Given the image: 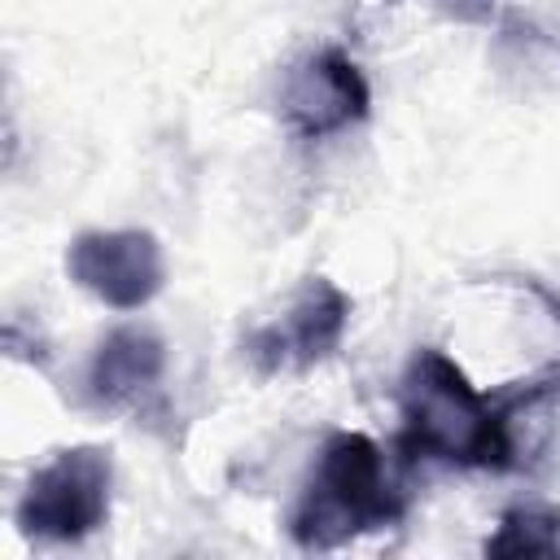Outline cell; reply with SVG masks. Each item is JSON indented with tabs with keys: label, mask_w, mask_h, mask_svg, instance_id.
<instances>
[{
	"label": "cell",
	"mask_w": 560,
	"mask_h": 560,
	"mask_svg": "<svg viewBox=\"0 0 560 560\" xmlns=\"http://www.w3.org/2000/svg\"><path fill=\"white\" fill-rule=\"evenodd\" d=\"M402 451L455 468H508L499 398L481 394L464 368L420 346L402 372Z\"/></svg>",
	"instance_id": "6da1fadb"
},
{
	"label": "cell",
	"mask_w": 560,
	"mask_h": 560,
	"mask_svg": "<svg viewBox=\"0 0 560 560\" xmlns=\"http://www.w3.org/2000/svg\"><path fill=\"white\" fill-rule=\"evenodd\" d=\"M407 512V494L368 433H332L311 468V481L289 516V534L302 547H337L346 538L394 525Z\"/></svg>",
	"instance_id": "7a4b0ae2"
},
{
	"label": "cell",
	"mask_w": 560,
	"mask_h": 560,
	"mask_svg": "<svg viewBox=\"0 0 560 560\" xmlns=\"http://www.w3.org/2000/svg\"><path fill=\"white\" fill-rule=\"evenodd\" d=\"M114 459L105 446H66L26 477L18 529L35 542H79L109 521Z\"/></svg>",
	"instance_id": "3957f363"
},
{
	"label": "cell",
	"mask_w": 560,
	"mask_h": 560,
	"mask_svg": "<svg viewBox=\"0 0 560 560\" xmlns=\"http://www.w3.org/2000/svg\"><path fill=\"white\" fill-rule=\"evenodd\" d=\"M70 280L114 311H140L158 298L166 280V258L153 232L140 228H109V232H79L66 249Z\"/></svg>",
	"instance_id": "277c9868"
},
{
	"label": "cell",
	"mask_w": 560,
	"mask_h": 560,
	"mask_svg": "<svg viewBox=\"0 0 560 560\" xmlns=\"http://www.w3.org/2000/svg\"><path fill=\"white\" fill-rule=\"evenodd\" d=\"M368 105H372V88L341 48H319L302 57L280 88V118L302 140H324L363 122Z\"/></svg>",
	"instance_id": "5b68a950"
},
{
	"label": "cell",
	"mask_w": 560,
	"mask_h": 560,
	"mask_svg": "<svg viewBox=\"0 0 560 560\" xmlns=\"http://www.w3.org/2000/svg\"><path fill=\"white\" fill-rule=\"evenodd\" d=\"M346 319H350V298L332 280L306 276L289 311L276 324H262L245 341V350L258 363V372H289V368L302 372L341 346Z\"/></svg>",
	"instance_id": "8992f818"
},
{
	"label": "cell",
	"mask_w": 560,
	"mask_h": 560,
	"mask_svg": "<svg viewBox=\"0 0 560 560\" xmlns=\"http://www.w3.org/2000/svg\"><path fill=\"white\" fill-rule=\"evenodd\" d=\"M166 376V346L149 328H114L88 368V394L96 407H140Z\"/></svg>",
	"instance_id": "52a82bcc"
},
{
	"label": "cell",
	"mask_w": 560,
	"mask_h": 560,
	"mask_svg": "<svg viewBox=\"0 0 560 560\" xmlns=\"http://www.w3.org/2000/svg\"><path fill=\"white\" fill-rule=\"evenodd\" d=\"M486 556H560V508H508Z\"/></svg>",
	"instance_id": "ba28073f"
}]
</instances>
